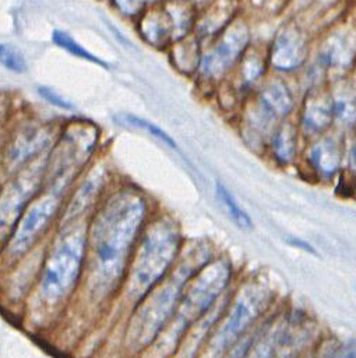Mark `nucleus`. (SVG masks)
I'll list each match as a JSON object with an SVG mask.
<instances>
[{
    "label": "nucleus",
    "mask_w": 356,
    "mask_h": 358,
    "mask_svg": "<svg viewBox=\"0 0 356 358\" xmlns=\"http://www.w3.org/2000/svg\"><path fill=\"white\" fill-rule=\"evenodd\" d=\"M226 257H212L187 282L176 313L159 338L151 345L152 358H170L186 333L201 320L226 292L232 280Z\"/></svg>",
    "instance_id": "5"
},
{
    "label": "nucleus",
    "mask_w": 356,
    "mask_h": 358,
    "mask_svg": "<svg viewBox=\"0 0 356 358\" xmlns=\"http://www.w3.org/2000/svg\"><path fill=\"white\" fill-rule=\"evenodd\" d=\"M211 259V252L204 246L180 255L168 277L130 312L123 334L127 354L134 357L151 348L173 319L188 280Z\"/></svg>",
    "instance_id": "2"
},
{
    "label": "nucleus",
    "mask_w": 356,
    "mask_h": 358,
    "mask_svg": "<svg viewBox=\"0 0 356 358\" xmlns=\"http://www.w3.org/2000/svg\"><path fill=\"white\" fill-rule=\"evenodd\" d=\"M286 242H288V243H290L292 246L297 248V249L304 250L306 253H310V255H314V256H317V255H318V253H317V250L313 248V245H311V243H309L307 241L302 239V238H297V236H289V238H286Z\"/></svg>",
    "instance_id": "22"
},
{
    "label": "nucleus",
    "mask_w": 356,
    "mask_h": 358,
    "mask_svg": "<svg viewBox=\"0 0 356 358\" xmlns=\"http://www.w3.org/2000/svg\"><path fill=\"white\" fill-rule=\"evenodd\" d=\"M356 52V39L350 34H336L331 36L324 48L322 57L327 64L346 66L350 63Z\"/></svg>",
    "instance_id": "10"
},
{
    "label": "nucleus",
    "mask_w": 356,
    "mask_h": 358,
    "mask_svg": "<svg viewBox=\"0 0 356 358\" xmlns=\"http://www.w3.org/2000/svg\"><path fill=\"white\" fill-rule=\"evenodd\" d=\"M335 358H356V343H350L342 347Z\"/></svg>",
    "instance_id": "23"
},
{
    "label": "nucleus",
    "mask_w": 356,
    "mask_h": 358,
    "mask_svg": "<svg viewBox=\"0 0 356 358\" xmlns=\"http://www.w3.org/2000/svg\"><path fill=\"white\" fill-rule=\"evenodd\" d=\"M306 46L299 31L288 28L278 35L272 49V63L276 69H296L304 59Z\"/></svg>",
    "instance_id": "8"
},
{
    "label": "nucleus",
    "mask_w": 356,
    "mask_h": 358,
    "mask_svg": "<svg viewBox=\"0 0 356 358\" xmlns=\"http://www.w3.org/2000/svg\"><path fill=\"white\" fill-rule=\"evenodd\" d=\"M87 234L88 221L59 227L46 248L32 295L42 313L61 310L84 278Z\"/></svg>",
    "instance_id": "4"
},
{
    "label": "nucleus",
    "mask_w": 356,
    "mask_h": 358,
    "mask_svg": "<svg viewBox=\"0 0 356 358\" xmlns=\"http://www.w3.org/2000/svg\"><path fill=\"white\" fill-rule=\"evenodd\" d=\"M261 102L274 115H286L293 106V99L288 88L281 83H271L262 90Z\"/></svg>",
    "instance_id": "13"
},
{
    "label": "nucleus",
    "mask_w": 356,
    "mask_h": 358,
    "mask_svg": "<svg viewBox=\"0 0 356 358\" xmlns=\"http://www.w3.org/2000/svg\"><path fill=\"white\" fill-rule=\"evenodd\" d=\"M60 194L47 192L32 200L21 214L8 238L3 242V262L17 264L39 243L59 214Z\"/></svg>",
    "instance_id": "7"
},
{
    "label": "nucleus",
    "mask_w": 356,
    "mask_h": 358,
    "mask_svg": "<svg viewBox=\"0 0 356 358\" xmlns=\"http://www.w3.org/2000/svg\"><path fill=\"white\" fill-rule=\"evenodd\" d=\"M310 161L320 173L329 176L339 166L341 152L335 140L325 138L313 147L310 152Z\"/></svg>",
    "instance_id": "11"
},
{
    "label": "nucleus",
    "mask_w": 356,
    "mask_h": 358,
    "mask_svg": "<svg viewBox=\"0 0 356 358\" xmlns=\"http://www.w3.org/2000/svg\"><path fill=\"white\" fill-rule=\"evenodd\" d=\"M1 63L6 69L14 73H24L27 71V63L22 53L10 43H1Z\"/></svg>",
    "instance_id": "20"
},
{
    "label": "nucleus",
    "mask_w": 356,
    "mask_h": 358,
    "mask_svg": "<svg viewBox=\"0 0 356 358\" xmlns=\"http://www.w3.org/2000/svg\"><path fill=\"white\" fill-rule=\"evenodd\" d=\"M121 122L123 123H127L133 127H138V129H144L145 131H148L151 136L156 137L159 141H162L165 145L173 148V150H177V145L175 143V140L166 133L163 131L161 127H158L156 124L151 123L149 120L147 119H142V117H138L135 115H121Z\"/></svg>",
    "instance_id": "17"
},
{
    "label": "nucleus",
    "mask_w": 356,
    "mask_h": 358,
    "mask_svg": "<svg viewBox=\"0 0 356 358\" xmlns=\"http://www.w3.org/2000/svg\"><path fill=\"white\" fill-rule=\"evenodd\" d=\"M334 115L345 123L356 120V94L343 92L334 101Z\"/></svg>",
    "instance_id": "19"
},
{
    "label": "nucleus",
    "mask_w": 356,
    "mask_h": 358,
    "mask_svg": "<svg viewBox=\"0 0 356 358\" xmlns=\"http://www.w3.org/2000/svg\"><path fill=\"white\" fill-rule=\"evenodd\" d=\"M272 150L281 162H290L296 152V133L290 124L282 126L272 137Z\"/></svg>",
    "instance_id": "15"
},
{
    "label": "nucleus",
    "mask_w": 356,
    "mask_h": 358,
    "mask_svg": "<svg viewBox=\"0 0 356 358\" xmlns=\"http://www.w3.org/2000/svg\"><path fill=\"white\" fill-rule=\"evenodd\" d=\"M147 215L145 199L130 189L113 193L92 214L82 278L91 303L101 305L121 289Z\"/></svg>",
    "instance_id": "1"
},
{
    "label": "nucleus",
    "mask_w": 356,
    "mask_h": 358,
    "mask_svg": "<svg viewBox=\"0 0 356 358\" xmlns=\"http://www.w3.org/2000/svg\"><path fill=\"white\" fill-rule=\"evenodd\" d=\"M276 357V337L275 334H260L254 337L244 358H275Z\"/></svg>",
    "instance_id": "18"
},
{
    "label": "nucleus",
    "mask_w": 356,
    "mask_h": 358,
    "mask_svg": "<svg viewBox=\"0 0 356 358\" xmlns=\"http://www.w3.org/2000/svg\"><path fill=\"white\" fill-rule=\"evenodd\" d=\"M183 250V236L177 222L158 217L147 222L133 252L121 285L123 308L133 310L173 270Z\"/></svg>",
    "instance_id": "3"
},
{
    "label": "nucleus",
    "mask_w": 356,
    "mask_h": 358,
    "mask_svg": "<svg viewBox=\"0 0 356 358\" xmlns=\"http://www.w3.org/2000/svg\"><path fill=\"white\" fill-rule=\"evenodd\" d=\"M246 42L247 35L240 39H237L236 34H233V38H226L223 43H219V46L211 55H208L204 62V70L208 74L223 73L235 60L236 55H239V52L244 48Z\"/></svg>",
    "instance_id": "9"
},
{
    "label": "nucleus",
    "mask_w": 356,
    "mask_h": 358,
    "mask_svg": "<svg viewBox=\"0 0 356 358\" xmlns=\"http://www.w3.org/2000/svg\"><path fill=\"white\" fill-rule=\"evenodd\" d=\"M52 41L59 46V48H63L66 49L67 52H70L71 55L77 56V57H81L84 60H88L91 63H95L103 69H107V63L102 59H99L98 56H95L94 53L88 52L85 48H82L77 41H74L68 34L63 32V31H53L52 34Z\"/></svg>",
    "instance_id": "16"
},
{
    "label": "nucleus",
    "mask_w": 356,
    "mask_h": 358,
    "mask_svg": "<svg viewBox=\"0 0 356 358\" xmlns=\"http://www.w3.org/2000/svg\"><path fill=\"white\" fill-rule=\"evenodd\" d=\"M38 94L46 101L49 102L50 105L53 106H57L60 109H73V105L66 101L63 96H60L57 92H54L52 88H47V87H39L38 88Z\"/></svg>",
    "instance_id": "21"
},
{
    "label": "nucleus",
    "mask_w": 356,
    "mask_h": 358,
    "mask_svg": "<svg viewBox=\"0 0 356 358\" xmlns=\"http://www.w3.org/2000/svg\"><path fill=\"white\" fill-rule=\"evenodd\" d=\"M334 116V102L316 99L307 105L303 116V124L309 131H322Z\"/></svg>",
    "instance_id": "12"
},
{
    "label": "nucleus",
    "mask_w": 356,
    "mask_h": 358,
    "mask_svg": "<svg viewBox=\"0 0 356 358\" xmlns=\"http://www.w3.org/2000/svg\"><path fill=\"white\" fill-rule=\"evenodd\" d=\"M215 192L218 196L219 203L223 206L226 214L229 215V218L242 229H251L253 228V221L250 218V215L246 213V210H243L239 203L236 201V199L233 197V194L229 192V189L221 183L216 182L215 183Z\"/></svg>",
    "instance_id": "14"
},
{
    "label": "nucleus",
    "mask_w": 356,
    "mask_h": 358,
    "mask_svg": "<svg viewBox=\"0 0 356 358\" xmlns=\"http://www.w3.org/2000/svg\"><path fill=\"white\" fill-rule=\"evenodd\" d=\"M269 301L271 292L264 284L251 281L242 285L216 322L204 350V358H222L247 334Z\"/></svg>",
    "instance_id": "6"
}]
</instances>
